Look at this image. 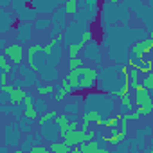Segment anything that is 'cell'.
<instances>
[{"mask_svg":"<svg viewBox=\"0 0 153 153\" xmlns=\"http://www.w3.org/2000/svg\"><path fill=\"white\" fill-rule=\"evenodd\" d=\"M11 9H13L15 18H18V22L33 24L38 18V13L29 6V2H25V0H15V2H11Z\"/></svg>","mask_w":153,"mask_h":153,"instance_id":"obj_1","label":"cell"},{"mask_svg":"<svg viewBox=\"0 0 153 153\" xmlns=\"http://www.w3.org/2000/svg\"><path fill=\"white\" fill-rule=\"evenodd\" d=\"M99 15L103 20V25H112L115 22H121V4L119 2H105L99 7Z\"/></svg>","mask_w":153,"mask_h":153,"instance_id":"obj_2","label":"cell"},{"mask_svg":"<svg viewBox=\"0 0 153 153\" xmlns=\"http://www.w3.org/2000/svg\"><path fill=\"white\" fill-rule=\"evenodd\" d=\"M20 142H22V131L18 128L16 123H7L4 128H2V144L7 146V148H20Z\"/></svg>","mask_w":153,"mask_h":153,"instance_id":"obj_3","label":"cell"},{"mask_svg":"<svg viewBox=\"0 0 153 153\" xmlns=\"http://www.w3.org/2000/svg\"><path fill=\"white\" fill-rule=\"evenodd\" d=\"M78 83H79V90H90L94 87H97V70L92 67H81L78 70Z\"/></svg>","mask_w":153,"mask_h":153,"instance_id":"obj_4","label":"cell"},{"mask_svg":"<svg viewBox=\"0 0 153 153\" xmlns=\"http://www.w3.org/2000/svg\"><path fill=\"white\" fill-rule=\"evenodd\" d=\"M29 6L38 13V15H49L54 13L63 6V0H31Z\"/></svg>","mask_w":153,"mask_h":153,"instance_id":"obj_5","label":"cell"},{"mask_svg":"<svg viewBox=\"0 0 153 153\" xmlns=\"http://www.w3.org/2000/svg\"><path fill=\"white\" fill-rule=\"evenodd\" d=\"M40 135H42V139H43V140H47L49 144L58 142V139L61 137L59 128H58V124H56L54 121H49V123L40 124Z\"/></svg>","mask_w":153,"mask_h":153,"instance_id":"obj_6","label":"cell"},{"mask_svg":"<svg viewBox=\"0 0 153 153\" xmlns=\"http://www.w3.org/2000/svg\"><path fill=\"white\" fill-rule=\"evenodd\" d=\"M4 56L9 58L15 67L24 65V47L20 43H7V47L4 49Z\"/></svg>","mask_w":153,"mask_h":153,"instance_id":"obj_7","label":"cell"},{"mask_svg":"<svg viewBox=\"0 0 153 153\" xmlns=\"http://www.w3.org/2000/svg\"><path fill=\"white\" fill-rule=\"evenodd\" d=\"M15 29H16V40H18L20 45H22V43H27V42L33 40V34H34V27H33V24L18 22Z\"/></svg>","mask_w":153,"mask_h":153,"instance_id":"obj_8","label":"cell"},{"mask_svg":"<svg viewBox=\"0 0 153 153\" xmlns=\"http://www.w3.org/2000/svg\"><path fill=\"white\" fill-rule=\"evenodd\" d=\"M135 99H133V105L137 108H146V106H153V99H151V92L144 90L140 85H137L135 88Z\"/></svg>","mask_w":153,"mask_h":153,"instance_id":"obj_9","label":"cell"},{"mask_svg":"<svg viewBox=\"0 0 153 153\" xmlns=\"http://www.w3.org/2000/svg\"><path fill=\"white\" fill-rule=\"evenodd\" d=\"M16 70H18V78L24 81V87H34L40 79H38V74L34 72V70H31L27 65H20V67H16Z\"/></svg>","mask_w":153,"mask_h":153,"instance_id":"obj_10","label":"cell"},{"mask_svg":"<svg viewBox=\"0 0 153 153\" xmlns=\"http://www.w3.org/2000/svg\"><path fill=\"white\" fill-rule=\"evenodd\" d=\"M85 58H87V59H90V61H92V63H96V65H101V63H103L101 47H99V43H97L96 40H92L90 43H87V45H85Z\"/></svg>","mask_w":153,"mask_h":153,"instance_id":"obj_11","label":"cell"},{"mask_svg":"<svg viewBox=\"0 0 153 153\" xmlns=\"http://www.w3.org/2000/svg\"><path fill=\"white\" fill-rule=\"evenodd\" d=\"M51 27L56 29V31L61 33V34H63V31L67 29V13L63 11V7H59V9H56V11L52 13V16H51Z\"/></svg>","mask_w":153,"mask_h":153,"instance_id":"obj_12","label":"cell"},{"mask_svg":"<svg viewBox=\"0 0 153 153\" xmlns=\"http://www.w3.org/2000/svg\"><path fill=\"white\" fill-rule=\"evenodd\" d=\"M38 79H43L47 81L49 85H52L56 79H59V72L56 67H51V65H45L43 68L38 70Z\"/></svg>","mask_w":153,"mask_h":153,"instance_id":"obj_13","label":"cell"},{"mask_svg":"<svg viewBox=\"0 0 153 153\" xmlns=\"http://www.w3.org/2000/svg\"><path fill=\"white\" fill-rule=\"evenodd\" d=\"M83 137H85V131H81V130H74V131H68V133H65V135H61V142L63 144H67L68 148H74V146H79L81 142H83Z\"/></svg>","mask_w":153,"mask_h":153,"instance_id":"obj_14","label":"cell"},{"mask_svg":"<svg viewBox=\"0 0 153 153\" xmlns=\"http://www.w3.org/2000/svg\"><path fill=\"white\" fill-rule=\"evenodd\" d=\"M133 99H131V96L128 94V96H121L119 97V110H121V115H128V114H131L133 112Z\"/></svg>","mask_w":153,"mask_h":153,"instance_id":"obj_15","label":"cell"},{"mask_svg":"<svg viewBox=\"0 0 153 153\" xmlns=\"http://www.w3.org/2000/svg\"><path fill=\"white\" fill-rule=\"evenodd\" d=\"M24 96H25V90H24V88H13V92L9 94V106H18V105H22Z\"/></svg>","mask_w":153,"mask_h":153,"instance_id":"obj_16","label":"cell"},{"mask_svg":"<svg viewBox=\"0 0 153 153\" xmlns=\"http://www.w3.org/2000/svg\"><path fill=\"white\" fill-rule=\"evenodd\" d=\"M34 123H36V121H31V119H27V117H24V115H22V117L18 119V123H16V124H18L20 131L27 135V133H33V131H34Z\"/></svg>","mask_w":153,"mask_h":153,"instance_id":"obj_17","label":"cell"},{"mask_svg":"<svg viewBox=\"0 0 153 153\" xmlns=\"http://www.w3.org/2000/svg\"><path fill=\"white\" fill-rule=\"evenodd\" d=\"M65 114H72L74 119H76V115L79 114V97L78 96H72V101L65 105Z\"/></svg>","mask_w":153,"mask_h":153,"instance_id":"obj_18","label":"cell"},{"mask_svg":"<svg viewBox=\"0 0 153 153\" xmlns=\"http://www.w3.org/2000/svg\"><path fill=\"white\" fill-rule=\"evenodd\" d=\"M63 11L67 13V15H76V13H78L79 11V0H65V2H63Z\"/></svg>","mask_w":153,"mask_h":153,"instance_id":"obj_19","label":"cell"},{"mask_svg":"<svg viewBox=\"0 0 153 153\" xmlns=\"http://www.w3.org/2000/svg\"><path fill=\"white\" fill-rule=\"evenodd\" d=\"M34 88H36L38 96H43V97L52 96V94L56 92V87H52V85H42V81H38V83L34 85Z\"/></svg>","mask_w":153,"mask_h":153,"instance_id":"obj_20","label":"cell"},{"mask_svg":"<svg viewBox=\"0 0 153 153\" xmlns=\"http://www.w3.org/2000/svg\"><path fill=\"white\" fill-rule=\"evenodd\" d=\"M33 27L36 31H45V29H51V16H40L33 22Z\"/></svg>","mask_w":153,"mask_h":153,"instance_id":"obj_21","label":"cell"},{"mask_svg":"<svg viewBox=\"0 0 153 153\" xmlns=\"http://www.w3.org/2000/svg\"><path fill=\"white\" fill-rule=\"evenodd\" d=\"M49 149H51V153H70V148H68L67 144H63L61 140L52 142V144L49 146Z\"/></svg>","mask_w":153,"mask_h":153,"instance_id":"obj_22","label":"cell"},{"mask_svg":"<svg viewBox=\"0 0 153 153\" xmlns=\"http://www.w3.org/2000/svg\"><path fill=\"white\" fill-rule=\"evenodd\" d=\"M139 85H140L144 90L151 92V88H153V74H151V72H148L142 79H139Z\"/></svg>","mask_w":153,"mask_h":153,"instance_id":"obj_23","label":"cell"},{"mask_svg":"<svg viewBox=\"0 0 153 153\" xmlns=\"http://www.w3.org/2000/svg\"><path fill=\"white\" fill-rule=\"evenodd\" d=\"M58 117V110H47L45 114H42L38 117V124H43V123H49V121H54Z\"/></svg>","mask_w":153,"mask_h":153,"instance_id":"obj_24","label":"cell"},{"mask_svg":"<svg viewBox=\"0 0 153 153\" xmlns=\"http://www.w3.org/2000/svg\"><path fill=\"white\" fill-rule=\"evenodd\" d=\"M65 49L68 51V59H74V58H78V54L81 52L83 47H81L79 43H74V45H67Z\"/></svg>","mask_w":153,"mask_h":153,"instance_id":"obj_25","label":"cell"},{"mask_svg":"<svg viewBox=\"0 0 153 153\" xmlns=\"http://www.w3.org/2000/svg\"><path fill=\"white\" fill-rule=\"evenodd\" d=\"M0 70L4 74H7V76L13 72V67H11V63H7V58L4 54H0Z\"/></svg>","mask_w":153,"mask_h":153,"instance_id":"obj_26","label":"cell"},{"mask_svg":"<svg viewBox=\"0 0 153 153\" xmlns=\"http://www.w3.org/2000/svg\"><path fill=\"white\" fill-rule=\"evenodd\" d=\"M137 70H139V74L140 72H151V61L148 59V58H144V59H140L139 63H137Z\"/></svg>","mask_w":153,"mask_h":153,"instance_id":"obj_27","label":"cell"},{"mask_svg":"<svg viewBox=\"0 0 153 153\" xmlns=\"http://www.w3.org/2000/svg\"><path fill=\"white\" fill-rule=\"evenodd\" d=\"M81 67H85V63H83V59H81V58L68 59V70H70V72H72V70H79Z\"/></svg>","mask_w":153,"mask_h":153,"instance_id":"obj_28","label":"cell"},{"mask_svg":"<svg viewBox=\"0 0 153 153\" xmlns=\"http://www.w3.org/2000/svg\"><path fill=\"white\" fill-rule=\"evenodd\" d=\"M92 40H94V33H92V29L88 27V29L83 33V36H81V40H79V45H81V47H85V45H87V43H90Z\"/></svg>","mask_w":153,"mask_h":153,"instance_id":"obj_29","label":"cell"},{"mask_svg":"<svg viewBox=\"0 0 153 153\" xmlns=\"http://www.w3.org/2000/svg\"><path fill=\"white\" fill-rule=\"evenodd\" d=\"M117 123H119V115H112V117H108V119H105V128L106 130H114V128H117Z\"/></svg>","mask_w":153,"mask_h":153,"instance_id":"obj_30","label":"cell"},{"mask_svg":"<svg viewBox=\"0 0 153 153\" xmlns=\"http://www.w3.org/2000/svg\"><path fill=\"white\" fill-rule=\"evenodd\" d=\"M67 97H68V96H67V92L58 85V87H56V92H54V99H56V101H65Z\"/></svg>","mask_w":153,"mask_h":153,"instance_id":"obj_31","label":"cell"},{"mask_svg":"<svg viewBox=\"0 0 153 153\" xmlns=\"http://www.w3.org/2000/svg\"><path fill=\"white\" fill-rule=\"evenodd\" d=\"M34 108H36V112H38V115H42V114H45V112H47V103L40 99L38 103H34Z\"/></svg>","mask_w":153,"mask_h":153,"instance_id":"obj_32","label":"cell"},{"mask_svg":"<svg viewBox=\"0 0 153 153\" xmlns=\"http://www.w3.org/2000/svg\"><path fill=\"white\" fill-rule=\"evenodd\" d=\"M110 153H128V142H119L117 144V148L114 149V151H110Z\"/></svg>","mask_w":153,"mask_h":153,"instance_id":"obj_33","label":"cell"},{"mask_svg":"<svg viewBox=\"0 0 153 153\" xmlns=\"http://www.w3.org/2000/svg\"><path fill=\"white\" fill-rule=\"evenodd\" d=\"M27 153H51V149L45 148V146H34V148H31Z\"/></svg>","mask_w":153,"mask_h":153,"instance_id":"obj_34","label":"cell"},{"mask_svg":"<svg viewBox=\"0 0 153 153\" xmlns=\"http://www.w3.org/2000/svg\"><path fill=\"white\" fill-rule=\"evenodd\" d=\"M11 7V0H0V9H6Z\"/></svg>","mask_w":153,"mask_h":153,"instance_id":"obj_35","label":"cell"},{"mask_svg":"<svg viewBox=\"0 0 153 153\" xmlns=\"http://www.w3.org/2000/svg\"><path fill=\"white\" fill-rule=\"evenodd\" d=\"M6 47H7V42H6V40H4L2 36H0V51H4Z\"/></svg>","mask_w":153,"mask_h":153,"instance_id":"obj_36","label":"cell"},{"mask_svg":"<svg viewBox=\"0 0 153 153\" xmlns=\"http://www.w3.org/2000/svg\"><path fill=\"white\" fill-rule=\"evenodd\" d=\"M96 153H110V149H108V148H97Z\"/></svg>","mask_w":153,"mask_h":153,"instance_id":"obj_37","label":"cell"},{"mask_svg":"<svg viewBox=\"0 0 153 153\" xmlns=\"http://www.w3.org/2000/svg\"><path fill=\"white\" fill-rule=\"evenodd\" d=\"M0 153H9V148L2 144V146H0Z\"/></svg>","mask_w":153,"mask_h":153,"instance_id":"obj_38","label":"cell"},{"mask_svg":"<svg viewBox=\"0 0 153 153\" xmlns=\"http://www.w3.org/2000/svg\"><path fill=\"white\" fill-rule=\"evenodd\" d=\"M144 153H153V149H151V146H148V148L144 149Z\"/></svg>","mask_w":153,"mask_h":153,"instance_id":"obj_39","label":"cell"},{"mask_svg":"<svg viewBox=\"0 0 153 153\" xmlns=\"http://www.w3.org/2000/svg\"><path fill=\"white\" fill-rule=\"evenodd\" d=\"M0 146H2V126H0Z\"/></svg>","mask_w":153,"mask_h":153,"instance_id":"obj_40","label":"cell"},{"mask_svg":"<svg viewBox=\"0 0 153 153\" xmlns=\"http://www.w3.org/2000/svg\"><path fill=\"white\" fill-rule=\"evenodd\" d=\"M13 153H24V151H22V149H18V148H16V149H13Z\"/></svg>","mask_w":153,"mask_h":153,"instance_id":"obj_41","label":"cell"},{"mask_svg":"<svg viewBox=\"0 0 153 153\" xmlns=\"http://www.w3.org/2000/svg\"><path fill=\"white\" fill-rule=\"evenodd\" d=\"M0 72H2V70H0Z\"/></svg>","mask_w":153,"mask_h":153,"instance_id":"obj_42","label":"cell"}]
</instances>
